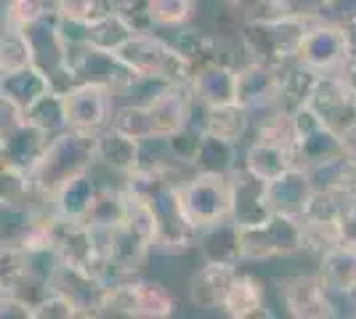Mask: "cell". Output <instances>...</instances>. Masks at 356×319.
Segmentation results:
<instances>
[{
	"label": "cell",
	"instance_id": "obj_22",
	"mask_svg": "<svg viewBox=\"0 0 356 319\" xmlns=\"http://www.w3.org/2000/svg\"><path fill=\"white\" fill-rule=\"evenodd\" d=\"M202 259L210 263H226V266H239L242 263V243H239V227L226 218L213 227L197 231V245H194Z\"/></svg>",
	"mask_w": 356,
	"mask_h": 319
},
{
	"label": "cell",
	"instance_id": "obj_2",
	"mask_svg": "<svg viewBox=\"0 0 356 319\" xmlns=\"http://www.w3.org/2000/svg\"><path fill=\"white\" fill-rule=\"evenodd\" d=\"M138 77L160 80V83H184L192 77L189 61L170 46V40L154 32H138L131 35L122 46L115 51Z\"/></svg>",
	"mask_w": 356,
	"mask_h": 319
},
{
	"label": "cell",
	"instance_id": "obj_38",
	"mask_svg": "<svg viewBox=\"0 0 356 319\" xmlns=\"http://www.w3.org/2000/svg\"><path fill=\"white\" fill-rule=\"evenodd\" d=\"M266 3L277 11V16H293V19L316 22V19H325L330 0H266Z\"/></svg>",
	"mask_w": 356,
	"mask_h": 319
},
{
	"label": "cell",
	"instance_id": "obj_30",
	"mask_svg": "<svg viewBox=\"0 0 356 319\" xmlns=\"http://www.w3.org/2000/svg\"><path fill=\"white\" fill-rule=\"evenodd\" d=\"M125 218V186L120 183H106L99 179L96 197L90 202L88 215L83 224H96V227H118Z\"/></svg>",
	"mask_w": 356,
	"mask_h": 319
},
{
	"label": "cell",
	"instance_id": "obj_9",
	"mask_svg": "<svg viewBox=\"0 0 356 319\" xmlns=\"http://www.w3.org/2000/svg\"><path fill=\"white\" fill-rule=\"evenodd\" d=\"M149 125V136H170L194 120V96L189 80L165 83L149 101L141 104Z\"/></svg>",
	"mask_w": 356,
	"mask_h": 319
},
{
	"label": "cell",
	"instance_id": "obj_42",
	"mask_svg": "<svg viewBox=\"0 0 356 319\" xmlns=\"http://www.w3.org/2000/svg\"><path fill=\"white\" fill-rule=\"evenodd\" d=\"M338 138H341L343 157H346L348 163H354V165H356V120L351 122V125H346L341 133H338Z\"/></svg>",
	"mask_w": 356,
	"mask_h": 319
},
{
	"label": "cell",
	"instance_id": "obj_45",
	"mask_svg": "<svg viewBox=\"0 0 356 319\" xmlns=\"http://www.w3.org/2000/svg\"><path fill=\"white\" fill-rule=\"evenodd\" d=\"M354 112H356V93H354Z\"/></svg>",
	"mask_w": 356,
	"mask_h": 319
},
{
	"label": "cell",
	"instance_id": "obj_13",
	"mask_svg": "<svg viewBox=\"0 0 356 319\" xmlns=\"http://www.w3.org/2000/svg\"><path fill=\"white\" fill-rule=\"evenodd\" d=\"M48 285L64 293L72 301L74 309H77V319H96L99 298H102V290H104V282L96 274H90L88 269H80V266L59 263Z\"/></svg>",
	"mask_w": 356,
	"mask_h": 319
},
{
	"label": "cell",
	"instance_id": "obj_19",
	"mask_svg": "<svg viewBox=\"0 0 356 319\" xmlns=\"http://www.w3.org/2000/svg\"><path fill=\"white\" fill-rule=\"evenodd\" d=\"M237 274V266L210 263L205 261L202 269H197L189 279V301L200 311H218L226 298V290Z\"/></svg>",
	"mask_w": 356,
	"mask_h": 319
},
{
	"label": "cell",
	"instance_id": "obj_20",
	"mask_svg": "<svg viewBox=\"0 0 356 319\" xmlns=\"http://www.w3.org/2000/svg\"><path fill=\"white\" fill-rule=\"evenodd\" d=\"M221 311L232 319L271 317V311L266 309V288H264V282L258 277H252V274L237 272L229 290H226Z\"/></svg>",
	"mask_w": 356,
	"mask_h": 319
},
{
	"label": "cell",
	"instance_id": "obj_23",
	"mask_svg": "<svg viewBox=\"0 0 356 319\" xmlns=\"http://www.w3.org/2000/svg\"><path fill=\"white\" fill-rule=\"evenodd\" d=\"M48 91H54V85L38 64H27V67H19L11 72H0V96L14 101L22 112Z\"/></svg>",
	"mask_w": 356,
	"mask_h": 319
},
{
	"label": "cell",
	"instance_id": "obj_10",
	"mask_svg": "<svg viewBox=\"0 0 356 319\" xmlns=\"http://www.w3.org/2000/svg\"><path fill=\"white\" fill-rule=\"evenodd\" d=\"M226 179H229V199H232L229 218L237 227L264 224L268 215H271V208H268V199H266L268 181L258 179L245 165H234L226 173Z\"/></svg>",
	"mask_w": 356,
	"mask_h": 319
},
{
	"label": "cell",
	"instance_id": "obj_29",
	"mask_svg": "<svg viewBox=\"0 0 356 319\" xmlns=\"http://www.w3.org/2000/svg\"><path fill=\"white\" fill-rule=\"evenodd\" d=\"M341 152V138L332 128L327 125H316L309 133L296 138L293 144V157H296V165L300 167H312L316 163H325V160H332Z\"/></svg>",
	"mask_w": 356,
	"mask_h": 319
},
{
	"label": "cell",
	"instance_id": "obj_12",
	"mask_svg": "<svg viewBox=\"0 0 356 319\" xmlns=\"http://www.w3.org/2000/svg\"><path fill=\"white\" fill-rule=\"evenodd\" d=\"M280 83H282V67L250 61L234 72V101L245 109L271 104V101H277Z\"/></svg>",
	"mask_w": 356,
	"mask_h": 319
},
{
	"label": "cell",
	"instance_id": "obj_28",
	"mask_svg": "<svg viewBox=\"0 0 356 319\" xmlns=\"http://www.w3.org/2000/svg\"><path fill=\"white\" fill-rule=\"evenodd\" d=\"M30 285H40L30 277V253L16 240H0V290L22 295Z\"/></svg>",
	"mask_w": 356,
	"mask_h": 319
},
{
	"label": "cell",
	"instance_id": "obj_8",
	"mask_svg": "<svg viewBox=\"0 0 356 319\" xmlns=\"http://www.w3.org/2000/svg\"><path fill=\"white\" fill-rule=\"evenodd\" d=\"M348 54H351V46L341 24L316 19V22H309V27L300 38L296 64L312 69L316 75H332Z\"/></svg>",
	"mask_w": 356,
	"mask_h": 319
},
{
	"label": "cell",
	"instance_id": "obj_35",
	"mask_svg": "<svg viewBox=\"0 0 356 319\" xmlns=\"http://www.w3.org/2000/svg\"><path fill=\"white\" fill-rule=\"evenodd\" d=\"M131 35H136V32L131 30V27L122 22V16L115 11L112 16H106L102 22L86 27L83 43H88V46H93V48H104V51H118Z\"/></svg>",
	"mask_w": 356,
	"mask_h": 319
},
{
	"label": "cell",
	"instance_id": "obj_4",
	"mask_svg": "<svg viewBox=\"0 0 356 319\" xmlns=\"http://www.w3.org/2000/svg\"><path fill=\"white\" fill-rule=\"evenodd\" d=\"M176 192L181 211L197 231L229 218L232 199L226 173H189L176 183Z\"/></svg>",
	"mask_w": 356,
	"mask_h": 319
},
{
	"label": "cell",
	"instance_id": "obj_36",
	"mask_svg": "<svg viewBox=\"0 0 356 319\" xmlns=\"http://www.w3.org/2000/svg\"><path fill=\"white\" fill-rule=\"evenodd\" d=\"M32 64V48L22 30L0 27V72H11Z\"/></svg>",
	"mask_w": 356,
	"mask_h": 319
},
{
	"label": "cell",
	"instance_id": "obj_44",
	"mask_svg": "<svg viewBox=\"0 0 356 319\" xmlns=\"http://www.w3.org/2000/svg\"><path fill=\"white\" fill-rule=\"evenodd\" d=\"M348 295V301H351V309H354V317H356V282H354V288L346 293Z\"/></svg>",
	"mask_w": 356,
	"mask_h": 319
},
{
	"label": "cell",
	"instance_id": "obj_27",
	"mask_svg": "<svg viewBox=\"0 0 356 319\" xmlns=\"http://www.w3.org/2000/svg\"><path fill=\"white\" fill-rule=\"evenodd\" d=\"M200 125H202V131H208L213 136H221L226 141L239 144L250 131V112L237 101L223 106H210V109H202V122Z\"/></svg>",
	"mask_w": 356,
	"mask_h": 319
},
{
	"label": "cell",
	"instance_id": "obj_6",
	"mask_svg": "<svg viewBox=\"0 0 356 319\" xmlns=\"http://www.w3.org/2000/svg\"><path fill=\"white\" fill-rule=\"evenodd\" d=\"M239 243H242V259L245 261H268L284 259L303 253V221L282 213H271L264 224L255 227H239Z\"/></svg>",
	"mask_w": 356,
	"mask_h": 319
},
{
	"label": "cell",
	"instance_id": "obj_7",
	"mask_svg": "<svg viewBox=\"0 0 356 319\" xmlns=\"http://www.w3.org/2000/svg\"><path fill=\"white\" fill-rule=\"evenodd\" d=\"M61 99H64L67 128L90 133V136H96L99 131L112 125L115 109L120 104L115 93L96 83H77L61 93Z\"/></svg>",
	"mask_w": 356,
	"mask_h": 319
},
{
	"label": "cell",
	"instance_id": "obj_3",
	"mask_svg": "<svg viewBox=\"0 0 356 319\" xmlns=\"http://www.w3.org/2000/svg\"><path fill=\"white\" fill-rule=\"evenodd\" d=\"M309 27L306 19L293 16H271V19H250L242 27V43L255 59L271 67H284L296 61L300 38Z\"/></svg>",
	"mask_w": 356,
	"mask_h": 319
},
{
	"label": "cell",
	"instance_id": "obj_11",
	"mask_svg": "<svg viewBox=\"0 0 356 319\" xmlns=\"http://www.w3.org/2000/svg\"><path fill=\"white\" fill-rule=\"evenodd\" d=\"M306 104L319 115V120L335 133H341L346 125L356 120L354 93L338 75H316Z\"/></svg>",
	"mask_w": 356,
	"mask_h": 319
},
{
	"label": "cell",
	"instance_id": "obj_43",
	"mask_svg": "<svg viewBox=\"0 0 356 319\" xmlns=\"http://www.w3.org/2000/svg\"><path fill=\"white\" fill-rule=\"evenodd\" d=\"M332 75L341 77L343 83L351 88V93H356V54H354V51H351V54L343 59V64L335 69V72H332Z\"/></svg>",
	"mask_w": 356,
	"mask_h": 319
},
{
	"label": "cell",
	"instance_id": "obj_21",
	"mask_svg": "<svg viewBox=\"0 0 356 319\" xmlns=\"http://www.w3.org/2000/svg\"><path fill=\"white\" fill-rule=\"evenodd\" d=\"M45 141H48V136L43 131H38L35 125L24 120L16 131H11L6 138H0V163L16 173H30V167L43 152Z\"/></svg>",
	"mask_w": 356,
	"mask_h": 319
},
{
	"label": "cell",
	"instance_id": "obj_32",
	"mask_svg": "<svg viewBox=\"0 0 356 319\" xmlns=\"http://www.w3.org/2000/svg\"><path fill=\"white\" fill-rule=\"evenodd\" d=\"M24 120L35 125L38 131H43L45 136H54L67 128V117H64V99L59 91L43 93L35 104L24 109Z\"/></svg>",
	"mask_w": 356,
	"mask_h": 319
},
{
	"label": "cell",
	"instance_id": "obj_39",
	"mask_svg": "<svg viewBox=\"0 0 356 319\" xmlns=\"http://www.w3.org/2000/svg\"><path fill=\"white\" fill-rule=\"evenodd\" d=\"M335 237H338V245H346V247H354L356 250V192L346 197L341 213H338Z\"/></svg>",
	"mask_w": 356,
	"mask_h": 319
},
{
	"label": "cell",
	"instance_id": "obj_5",
	"mask_svg": "<svg viewBox=\"0 0 356 319\" xmlns=\"http://www.w3.org/2000/svg\"><path fill=\"white\" fill-rule=\"evenodd\" d=\"M67 69L72 75V83H96L104 85L118 96V101L136 85L134 69L120 59L115 51H104V48H93L88 43H77V46H67Z\"/></svg>",
	"mask_w": 356,
	"mask_h": 319
},
{
	"label": "cell",
	"instance_id": "obj_37",
	"mask_svg": "<svg viewBox=\"0 0 356 319\" xmlns=\"http://www.w3.org/2000/svg\"><path fill=\"white\" fill-rule=\"evenodd\" d=\"M32 319H77V309L64 293L48 288L32 304Z\"/></svg>",
	"mask_w": 356,
	"mask_h": 319
},
{
	"label": "cell",
	"instance_id": "obj_18",
	"mask_svg": "<svg viewBox=\"0 0 356 319\" xmlns=\"http://www.w3.org/2000/svg\"><path fill=\"white\" fill-rule=\"evenodd\" d=\"M96 189H99V179L88 167V170H83V173H77V176L61 183L59 189L48 197V208L61 218H67V221H80L83 224L86 215H88L90 202L96 197Z\"/></svg>",
	"mask_w": 356,
	"mask_h": 319
},
{
	"label": "cell",
	"instance_id": "obj_14",
	"mask_svg": "<svg viewBox=\"0 0 356 319\" xmlns=\"http://www.w3.org/2000/svg\"><path fill=\"white\" fill-rule=\"evenodd\" d=\"M138 165V138L109 125L93 138V167L125 179Z\"/></svg>",
	"mask_w": 356,
	"mask_h": 319
},
{
	"label": "cell",
	"instance_id": "obj_16",
	"mask_svg": "<svg viewBox=\"0 0 356 319\" xmlns=\"http://www.w3.org/2000/svg\"><path fill=\"white\" fill-rule=\"evenodd\" d=\"M312 195L314 186L309 181V173L300 165L287 167L282 176H277L266 183V199L271 213H282V215H293V218L306 215Z\"/></svg>",
	"mask_w": 356,
	"mask_h": 319
},
{
	"label": "cell",
	"instance_id": "obj_40",
	"mask_svg": "<svg viewBox=\"0 0 356 319\" xmlns=\"http://www.w3.org/2000/svg\"><path fill=\"white\" fill-rule=\"evenodd\" d=\"M0 319H32V304L16 293L0 290Z\"/></svg>",
	"mask_w": 356,
	"mask_h": 319
},
{
	"label": "cell",
	"instance_id": "obj_34",
	"mask_svg": "<svg viewBox=\"0 0 356 319\" xmlns=\"http://www.w3.org/2000/svg\"><path fill=\"white\" fill-rule=\"evenodd\" d=\"M147 11L154 30H178L194 19L197 0H147Z\"/></svg>",
	"mask_w": 356,
	"mask_h": 319
},
{
	"label": "cell",
	"instance_id": "obj_41",
	"mask_svg": "<svg viewBox=\"0 0 356 319\" xmlns=\"http://www.w3.org/2000/svg\"><path fill=\"white\" fill-rule=\"evenodd\" d=\"M22 122H24V112L14 101H8L6 96H0V138H6L11 131H16Z\"/></svg>",
	"mask_w": 356,
	"mask_h": 319
},
{
	"label": "cell",
	"instance_id": "obj_1",
	"mask_svg": "<svg viewBox=\"0 0 356 319\" xmlns=\"http://www.w3.org/2000/svg\"><path fill=\"white\" fill-rule=\"evenodd\" d=\"M93 138L96 136L80 133L72 128H64L59 133L48 136L43 152L27 173L32 197L38 202H48V197L67 179L88 170L93 165Z\"/></svg>",
	"mask_w": 356,
	"mask_h": 319
},
{
	"label": "cell",
	"instance_id": "obj_25",
	"mask_svg": "<svg viewBox=\"0 0 356 319\" xmlns=\"http://www.w3.org/2000/svg\"><path fill=\"white\" fill-rule=\"evenodd\" d=\"M319 279L330 290L348 293L356 282V250L346 245H330L319 253Z\"/></svg>",
	"mask_w": 356,
	"mask_h": 319
},
{
	"label": "cell",
	"instance_id": "obj_33",
	"mask_svg": "<svg viewBox=\"0 0 356 319\" xmlns=\"http://www.w3.org/2000/svg\"><path fill=\"white\" fill-rule=\"evenodd\" d=\"M48 14H54V0H0V27L24 30Z\"/></svg>",
	"mask_w": 356,
	"mask_h": 319
},
{
	"label": "cell",
	"instance_id": "obj_24",
	"mask_svg": "<svg viewBox=\"0 0 356 319\" xmlns=\"http://www.w3.org/2000/svg\"><path fill=\"white\" fill-rule=\"evenodd\" d=\"M178 311V301L163 282L134 277V319H168Z\"/></svg>",
	"mask_w": 356,
	"mask_h": 319
},
{
	"label": "cell",
	"instance_id": "obj_15",
	"mask_svg": "<svg viewBox=\"0 0 356 319\" xmlns=\"http://www.w3.org/2000/svg\"><path fill=\"white\" fill-rule=\"evenodd\" d=\"M284 309L290 317L298 319H330V304H327L325 285L319 274H298L280 282Z\"/></svg>",
	"mask_w": 356,
	"mask_h": 319
},
{
	"label": "cell",
	"instance_id": "obj_17",
	"mask_svg": "<svg viewBox=\"0 0 356 319\" xmlns=\"http://www.w3.org/2000/svg\"><path fill=\"white\" fill-rule=\"evenodd\" d=\"M234 67L221 64V61H205L200 64L189 77V88H192L194 104L202 109L210 106H223L234 101Z\"/></svg>",
	"mask_w": 356,
	"mask_h": 319
},
{
	"label": "cell",
	"instance_id": "obj_26",
	"mask_svg": "<svg viewBox=\"0 0 356 319\" xmlns=\"http://www.w3.org/2000/svg\"><path fill=\"white\" fill-rule=\"evenodd\" d=\"M237 147L239 144L234 141H226V138L202 131L189 165L194 173H229L237 165Z\"/></svg>",
	"mask_w": 356,
	"mask_h": 319
},
{
	"label": "cell",
	"instance_id": "obj_31",
	"mask_svg": "<svg viewBox=\"0 0 356 319\" xmlns=\"http://www.w3.org/2000/svg\"><path fill=\"white\" fill-rule=\"evenodd\" d=\"M118 11V0H54V14L61 22L90 27Z\"/></svg>",
	"mask_w": 356,
	"mask_h": 319
}]
</instances>
